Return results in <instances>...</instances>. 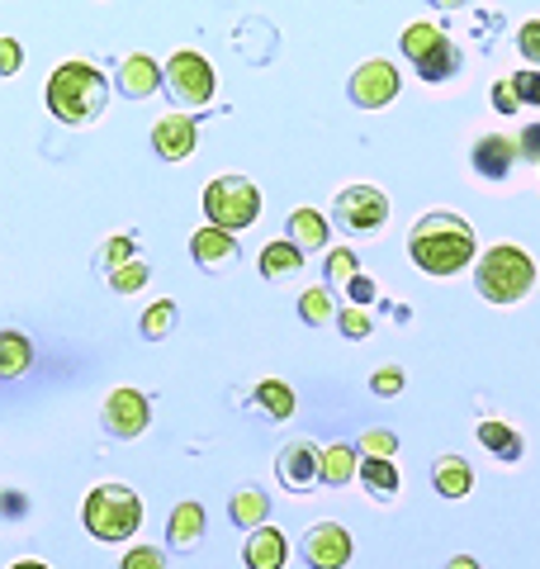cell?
<instances>
[{
	"mask_svg": "<svg viewBox=\"0 0 540 569\" xmlns=\"http://www.w3.org/2000/svg\"><path fill=\"white\" fill-rule=\"evenodd\" d=\"M474 228L450 209H431L412 223L408 233V257L422 266L427 276H456L474 261Z\"/></svg>",
	"mask_w": 540,
	"mask_h": 569,
	"instance_id": "cell-1",
	"label": "cell"
},
{
	"mask_svg": "<svg viewBox=\"0 0 540 569\" xmlns=\"http://www.w3.org/2000/svg\"><path fill=\"white\" fill-rule=\"evenodd\" d=\"M48 110L52 119L62 123H90L104 114V104H110V81H104L100 67L90 62H62L58 71L48 77Z\"/></svg>",
	"mask_w": 540,
	"mask_h": 569,
	"instance_id": "cell-2",
	"label": "cell"
},
{
	"mask_svg": "<svg viewBox=\"0 0 540 569\" xmlns=\"http://www.w3.org/2000/svg\"><path fill=\"white\" fill-rule=\"evenodd\" d=\"M474 284L489 305H517V299H527L531 284H536V261L521 252L517 242H498L479 257Z\"/></svg>",
	"mask_w": 540,
	"mask_h": 569,
	"instance_id": "cell-3",
	"label": "cell"
},
{
	"mask_svg": "<svg viewBox=\"0 0 540 569\" xmlns=\"http://www.w3.org/2000/svg\"><path fill=\"white\" fill-rule=\"evenodd\" d=\"M81 522L96 541H129L142 527V498L129 485H100L86 493Z\"/></svg>",
	"mask_w": 540,
	"mask_h": 569,
	"instance_id": "cell-4",
	"label": "cell"
},
{
	"mask_svg": "<svg viewBox=\"0 0 540 569\" xmlns=\"http://www.w3.org/2000/svg\"><path fill=\"white\" fill-rule=\"evenodd\" d=\"M204 213L209 228L238 233V228H251L261 219V190L247 176H219V181L204 186Z\"/></svg>",
	"mask_w": 540,
	"mask_h": 569,
	"instance_id": "cell-5",
	"label": "cell"
},
{
	"mask_svg": "<svg viewBox=\"0 0 540 569\" xmlns=\"http://www.w3.org/2000/svg\"><path fill=\"white\" fill-rule=\"evenodd\" d=\"M161 81H167L171 100L186 104V110H204V104H213V91H219V71L194 48L171 52L167 67H161Z\"/></svg>",
	"mask_w": 540,
	"mask_h": 569,
	"instance_id": "cell-6",
	"label": "cell"
},
{
	"mask_svg": "<svg viewBox=\"0 0 540 569\" xmlns=\"http://www.w3.org/2000/svg\"><path fill=\"white\" fill-rule=\"evenodd\" d=\"M403 58H412L418 77L431 81V86H441V81H450L460 71L456 43H450L441 33V24H431V20H418V24L403 29Z\"/></svg>",
	"mask_w": 540,
	"mask_h": 569,
	"instance_id": "cell-7",
	"label": "cell"
},
{
	"mask_svg": "<svg viewBox=\"0 0 540 569\" xmlns=\"http://www.w3.org/2000/svg\"><path fill=\"white\" fill-rule=\"evenodd\" d=\"M332 209L347 233H380L389 223V200H384V190H374V186H347Z\"/></svg>",
	"mask_w": 540,
	"mask_h": 569,
	"instance_id": "cell-8",
	"label": "cell"
},
{
	"mask_svg": "<svg viewBox=\"0 0 540 569\" xmlns=\"http://www.w3.org/2000/svg\"><path fill=\"white\" fill-rule=\"evenodd\" d=\"M299 550H303V565L309 569H347L356 546H351V531L341 522H313L303 531Z\"/></svg>",
	"mask_w": 540,
	"mask_h": 569,
	"instance_id": "cell-9",
	"label": "cell"
},
{
	"mask_svg": "<svg viewBox=\"0 0 540 569\" xmlns=\"http://www.w3.org/2000/svg\"><path fill=\"white\" fill-rule=\"evenodd\" d=\"M148 422H152V403H148V395L142 389H133V385H123V389H114L110 399H104V432L110 437H142L148 432Z\"/></svg>",
	"mask_w": 540,
	"mask_h": 569,
	"instance_id": "cell-10",
	"label": "cell"
},
{
	"mask_svg": "<svg viewBox=\"0 0 540 569\" xmlns=\"http://www.w3.org/2000/svg\"><path fill=\"white\" fill-rule=\"evenodd\" d=\"M347 96H351V104H360V110H384V104L399 96V67L384 62V58H370L366 67H356Z\"/></svg>",
	"mask_w": 540,
	"mask_h": 569,
	"instance_id": "cell-11",
	"label": "cell"
},
{
	"mask_svg": "<svg viewBox=\"0 0 540 569\" xmlns=\"http://www.w3.org/2000/svg\"><path fill=\"white\" fill-rule=\"evenodd\" d=\"M318 460H322L318 447H309V441H290V447L276 456L280 485L290 489V493H309L313 485H322V479H318Z\"/></svg>",
	"mask_w": 540,
	"mask_h": 569,
	"instance_id": "cell-12",
	"label": "cell"
},
{
	"mask_svg": "<svg viewBox=\"0 0 540 569\" xmlns=\"http://www.w3.org/2000/svg\"><path fill=\"white\" fill-rule=\"evenodd\" d=\"M517 157H521V142L517 138H508V133H483L479 142H474V171L483 176V181H502L512 167H517Z\"/></svg>",
	"mask_w": 540,
	"mask_h": 569,
	"instance_id": "cell-13",
	"label": "cell"
},
{
	"mask_svg": "<svg viewBox=\"0 0 540 569\" xmlns=\"http://www.w3.org/2000/svg\"><path fill=\"white\" fill-rule=\"evenodd\" d=\"M194 119L190 114H167V119H157L152 123V148L161 162H186V157L194 152Z\"/></svg>",
	"mask_w": 540,
	"mask_h": 569,
	"instance_id": "cell-14",
	"label": "cell"
},
{
	"mask_svg": "<svg viewBox=\"0 0 540 569\" xmlns=\"http://www.w3.org/2000/svg\"><path fill=\"white\" fill-rule=\"evenodd\" d=\"M190 252H194V261H200V271L219 276V271H228V266H238V238L223 233V228L204 223L200 233L190 238Z\"/></svg>",
	"mask_w": 540,
	"mask_h": 569,
	"instance_id": "cell-15",
	"label": "cell"
},
{
	"mask_svg": "<svg viewBox=\"0 0 540 569\" xmlns=\"http://www.w3.org/2000/svg\"><path fill=\"white\" fill-rule=\"evenodd\" d=\"M242 560H247V569H284V560H290V541H284V531H276V527H257L247 537Z\"/></svg>",
	"mask_w": 540,
	"mask_h": 569,
	"instance_id": "cell-16",
	"label": "cell"
},
{
	"mask_svg": "<svg viewBox=\"0 0 540 569\" xmlns=\"http://www.w3.org/2000/svg\"><path fill=\"white\" fill-rule=\"evenodd\" d=\"M261 276H266V280H280V284L299 280V276H303V252H299L290 238L266 242V247H261Z\"/></svg>",
	"mask_w": 540,
	"mask_h": 569,
	"instance_id": "cell-17",
	"label": "cell"
},
{
	"mask_svg": "<svg viewBox=\"0 0 540 569\" xmlns=\"http://www.w3.org/2000/svg\"><path fill=\"white\" fill-rule=\"evenodd\" d=\"M157 86H161V67L152 58H142V52L123 58V67H119V91L123 96H129V100H148V96H157Z\"/></svg>",
	"mask_w": 540,
	"mask_h": 569,
	"instance_id": "cell-18",
	"label": "cell"
},
{
	"mask_svg": "<svg viewBox=\"0 0 540 569\" xmlns=\"http://www.w3.org/2000/svg\"><path fill=\"white\" fill-rule=\"evenodd\" d=\"M204 537V508L200 503H176V512L167 518V541L171 550H194Z\"/></svg>",
	"mask_w": 540,
	"mask_h": 569,
	"instance_id": "cell-19",
	"label": "cell"
},
{
	"mask_svg": "<svg viewBox=\"0 0 540 569\" xmlns=\"http://www.w3.org/2000/svg\"><path fill=\"white\" fill-rule=\"evenodd\" d=\"M431 485H437L441 498H464L474 489V470L464 456H441L437 466H431Z\"/></svg>",
	"mask_w": 540,
	"mask_h": 569,
	"instance_id": "cell-20",
	"label": "cell"
},
{
	"mask_svg": "<svg viewBox=\"0 0 540 569\" xmlns=\"http://www.w3.org/2000/svg\"><path fill=\"white\" fill-rule=\"evenodd\" d=\"M29 366H33V342L24 332L6 328L0 332V380H20Z\"/></svg>",
	"mask_w": 540,
	"mask_h": 569,
	"instance_id": "cell-21",
	"label": "cell"
},
{
	"mask_svg": "<svg viewBox=\"0 0 540 569\" xmlns=\"http://www.w3.org/2000/svg\"><path fill=\"white\" fill-rule=\"evenodd\" d=\"M356 470H360V451L356 447H328V451H322V460H318V479L328 489L351 485Z\"/></svg>",
	"mask_w": 540,
	"mask_h": 569,
	"instance_id": "cell-22",
	"label": "cell"
},
{
	"mask_svg": "<svg viewBox=\"0 0 540 569\" xmlns=\"http://www.w3.org/2000/svg\"><path fill=\"white\" fill-rule=\"evenodd\" d=\"M284 233L299 252H309V247H328V219H322L318 209H294L290 223H284Z\"/></svg>",
	"mask_w": 540,
	"mask_h": 569,
	"instance_id": "cell-23",
	"label": "cell"
},
{
	"mask_svg": "<svg viewBox=\"0 0 540 569\" xmlns=\"http://www.w3.org/2000/svg\"><path fill=\"white\" fill-rule=\"evenodd\" d=\"M479 447L483 451H493L498 460H521V451H527V447H521V432H517V427H508V422H479Z\"/></svg>",
	"mask_w": 540,
	"mask_h": 569,
	"instance_id": "cell-24",
	"label": "cell"
},
{
	"mask_svg": "<svg viewBox=\"0 0 540 569\" xmlns=\"http://www.w3.org/2000/svg\"><path fill=\"white\" fill-rule=\"evenodd\" d=\"M266 518H270V498H266L257 485L232 493V522H238V527L257 531V527H266Z\"/></svg>",
	"mask_w": 540,
	"mask_h": 569,
	"instance_id": "cell-25",
	"label": "cell"
},
{
	"mask_svg": "<svg viewBox=\"0 0 540 569\" xmlns=\"http://www.w3.org/2000/svg\"><path fill=\"white\" fill-rule=\"evenodd\" d=\"M356 479H366V489L380 493V498H393V493L403 489V475L393 470V460H360Z\"/></svg>",
	"mask_w": 540,
	"mask_h": 569,
	"instance_id": "cell-26",
	"label": "cell"
},
{
	"mask_svg": "<svg viewBox=\"0 0 540 569\" xmlns=\"http://www.w3.org/2000/svg\"><path fill=\"white\" fill-rule=\"evenodd\" d=\"M257 403L266 408V413L270 418H294V408H299V399H294V389L290 385H284V380H261L257 385Z\"/></svg>",
	"mask_w": 540,
	"mask_h": 569,
	"instance_id": "cell-27",
	"label": "cell"
},
{
	"mask_svg": "<svg viewBox=\"0 0 540 569\" xmlns=\"http://www.w3.org/2000/svg\"><path fill=\"white\" fill-rule=\"evenodd\" d=\"M299 313H303V323H313V328L332 323L337 305H332V290H328V284H313V290H303V295H299Z\"/></svg>",
	"mask_w": 540,
	"mask_h": 569,
	"instance_id": "cell-28",
	"label": "cell"
},
{
	"mask_svg": "<svg viewBox=\"0 0 540 569\" xmlns=\"http://www.w3.org/2000/svg\"><path fill=\"white\" fill-rule=\"evenodd\" d=\"M176 305H171V299H157V305L148 309V313H142V323H138V332L142 337H148V342H161V337H167L171 328H176Z\"/></svg>",
	"mask_w": 540,
	"mask_h": 569,
	"instance_id": "cell-29",
	"label": "cell"
},
{
	"mask_svg": "<svg viewBox=\"0 0 540 569\" xmlns=\"http://www.w3.org/2000/svg\"><path fill=\"white\" fill-rule=\"evenodd\" d=\"M360 460H393L399 451V437L389 432V427H370V432H360Z\"/></svg>",
	"mask_w": 540,
	"mask_h": 569,
	"instance_id": "cell-30",
	"label": "cell"
},
{
	"mask_svg": "<svg viewBox=\"0 0 540 569\" xmlns=\"http://www.w3.org/2000/svg\"><path fill=\"white\" fill-rule=\"evenodd\" d=\"M360 276V266H356V252L351 247H337V252H328V271H322V284H351Z\"/></svg>",
	"mask_w": 540,
	"mask_h": 569,
	"instance_id": "cell-31",
	"label": "cell"
},
{
	"mask_svg": "<svg viewBox=\"0 0 540 569\" xmlns=\"http://www.w3.org/2000/svg\"><path fill=\"white\" fill-rule=\"evenodd\" d=\"M148 261H129V266H119V271H110V290L114 295H138L142 284H148Z\"/></svg>",
	"mask_w": 540,
	"mask_h": 569,
	"instance_id": "cell-32",
	"label": "cell"
},
{
	"mask_svg": "<svg viewBox=\"0 0 540 569\" xmlns=\"http://www.w3.org/2000/svg\"><path fill=\"white\" fill-rule=\"evenodd\" d=\"M129 261H138V242L133 238H110L100 247V266H104V271H119V266H129Z\"/></svg>",
	"mask_w": 540,
	"mask_h": 569,
	"instance_id": "cell-33",
	"label": "cell"
},
{
	"mask_svg": "<svg viewBox=\"0 0 540 569\" xmlns=\"http://www.w3.org/2000/svg\"><path fill=\"white\" fill-rule=\"evenodd\" d=\"M403 385H408V376H403L399 366H384V370H374V376H370V389H374V395H380V399L403 395Z\"/></svg>",
	"mask_w": 540,
	"mask_h": 569,
	"instance_id": "cell-34",
	"label": "cell"
},
{
	"mask_svg": "<svg viewBox=\"0 0 540 569\" xmlns=\"http://www.w3.org/2000/svg\"><path fill=\"white\" fill-rule=\"evenodd\" d=\"M337 323H341V332H347L351 342H360V337H370V332H374L370 313H366V309H356V305H351V309H341V313H337Z\"/></svg>",
	"mask_w": 540,
	"mask_h": 569,
	"instance_id": "cell-35",
	"label": "cell"
},
{
	"mask_svg": "<svg viewBox=\"0 0 540 569\" xmlns=\"http://www.w3.org/2000/svg\"><path fill=\"white\" fill-rule=\"evenodd\" d=\"M508 86H512V100L517 104H540V71H517Z\"/></svg>",
	"mask_w": 540,
	"mask_h": 569,
	"instance_id": "cell-36",
	"label": "cell"
},
{
	"mask_svg": "<svg viewBox=\"0 0 540 569\" xmlns=\"http://www.w3.org/2000/svg\"><path fill=\"white\" fill-rule=\"evenodd\" d=\"M119 569H167V556H161V550H152V546H138V550H129V556H123Z\"/></svg>",
	"mask_w": 540,
	"mask_h": 569,
	"instance_id": "cell-37",
	"label": "cell"
},
{
	"mask_svg": "<svg viewBox=\"0 0 540 569\" xmlns=\"http://www.w3.org/2000/svg\"><path fill=\"white\" fill-rule=\"evenodd\" d=\"M517 43H521V58H531V67H540V20H527L517 29Z\"/></svg>",
	"mask_w": 540,
	"mask_h": 569,
	"instance_id": "cell-38",
	"label": "cell"
},
{
	"mask_svg": "<svg viewBox=\"0 0 540 569\" xmlns=\"http://www.w3.org/2000/svg\"><path fill=\"white\" fill-rule=\"evenodd\" d=\"M24 67V43L20 39H0V77H14Z\"/></svg>",
	"mask_w": 540,
	"mask_h": 569,
	"instance_id": "cell-39",
	"label": "cell"
},
{
	"mask_svg": "<svg viewBox=\"0 0 540 569\" xmlns=\"http://www.w3.org/2000/svg\"><path fill=\"white\" fill-rule=\"evenodd\" d=\"M347 290H351V299H356V309H366L370 299H374V280H370V276H356Z\"/></svg>",
	"mask_w": 540,
	"mask_h": 569,
	"instance_id": "cell-40",
	"label": "cell"
},
{
	"mask_svg": "<svg viewBox=\"0 0 540 569\" xmlns=\"http://www.w3.org/2000/svg\"><path fill=\"white\" fill-rule=\"evenodd\" d=\"M521 157H531V162H540V123H531V129H521Z\"/></svg>",
	"mask_w": 540,
	"mask_h": 569,
	"instance_id": "cell-41",
	"label": "cell"
},
{
	"mask_svg": "<svg viewBox=\"0 0 540 569\" xmlns=\"http://www.w3.org/2000/svg\"><path fill=\"white\" fill-rule=\"evenodd\" d=\"M493 110H498V114H512V110H517V100H512V86H508V81H498V86H493Z\"/></svg>",
	"mask_w": 540,
	"mask_h": 569,
	"instance_id": "cell-42",
	"label": "cell"
},
{
	"mask_svg": "<svg viewBox=\"0 0 540 569\" xmlns=\"http://www.w3.org/2000/svg\"><path fill=\"white\" fill-rule=\"evenodd\" d=\"M446 569H479L474 556H456V560H446Z\"/></svg>",
	"mask_w": 540,
	"mask_h": 569,
	"instance_id": "cell-43",
	"label": "cell"
},
{
	"mask_svg": "<svg viewBox=\"0 0 540 569\" xmlns=\"http://www.w3.org/2000/svg\"><path fill=\"white\" fill-rule=\"evenodd\" d=\"M10 569H48V565H39V560H20V565H10Z\"/></svg>",
	"mask_w": 540,
	"mask_h": 569,
	"instance_id": "cell-44",
	"label": "cell"
}]
</instances>
